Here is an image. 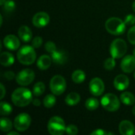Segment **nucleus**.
<instances>
[{"mask_svg":"<svg viewBox=\"0 0 135 135\" xmlns=\"http://www.w3.org/2000/svg\"><path fill=\"white\" fill-rule=\"evenodd\" d=\"M127 51V44L123 39L118 38L114 40L110 46V53L115 59L123 58Z\"/></svg>","mask_w":135,"mask_h":135,"instance_id":"nucleus-5","label":"nucleus"},{"mask_svg":"<svg viewBox=\"0 0 135 135\" xmlns=\"http://www.w3.org/2000/svg\"><path fill=\"white\" fill-rule=\"evenodd\" d=\"M51 57L52 59V61L55 64H59V65L64 64L67 60L66 53L64 51H62V50L55 51L53 53L51 54Z\"/></svg>","mask_w":135,"mask_h":135,"instance_id":"nucleus-17","label":"nucleus"},{"mask_svg":"<svg viewBox=\"0 0 135 135\" xmlns=\"http://www.w3.org/2000/svg\"><path fill=\"white\" fill-rule=\"evenodd\" d=\"M124 21L127 25H135V16L133 14H128L125 17Z\"/></svg>","mask_w":135,"mask_h":135,"instance_id":"nucleus-34","label":"nucleus"},{"mask_svg":"<svg viewBox=\"0 0 135 135\" xmlns=\"http://www.w3.org/2000/svg\"><path fill=\"white\" fill-rule=\"evenodd\" d=\"M51 62H52V59L51 56L47 55H43L38 59L36 66L40 70H47L51 66Z\"/></svg>","mask_w":135,"mask_h":135,"instance_id":"nucleus-18","label":"nucleus"},{"mask_svg":"<svg viewBox=\"0 0 135 135\" xmlns=\"http://www.w3.org/2000/svg\"><path fill=\"white\" fill-rule=\"evenodd\" d=\"M43 44V39L40 36H36L32 40V46L34 48H39Z\"/></svg>","mask_w":135,"mask_h":135,"instance_id":"nucleus-33","label":"nucleus"},{"mask_svg":"<svg viewBox=\"0 0 135 135\" xmlns=\"http://www.w3.org/2000/svg\"><path fill=\"white\" fill-rule=\"evenodd\" d=\"M50 16L46 12H38L32 17V24L35 27L41 28L48 25Z\"/></svg>","mask_w":135,"mask_h":135,"instance_id":"nucleus-11","label":"nucleus"},{"mask_svg":"<svg viewBox=\"0 0 135 135\" xmlns=\"http://www.w3.org/2000/svg\"><path fill=\"white\" fill-rule=\"evenodd\" d=\"M8 135H19L17 132H14V131H9Z\"/></svg>","mask_w":135,"mask_h":135,"instance_id":"nucleus-39","label":"nucleus"},{"mask_svg":"<svg viewBox=\"0 0 135 135\" xmlns=\"http://www.w3.org/2000/svg\"><path fill=\"white\" fill-rule=\"evenodd\" d=\"M119 131L122 135H133L135 134L134 124L129 120H123L119 125Z\"/></svg>","mask_w":135,"mask_h":135,"instance_id":"nucleus-15","label":"nucleus"},{"mask_svg":"<svg viewBox=\"0 0 135 135\" xmlns=\"http://www.w3.org/2000/svg\"><path fill=\"white\" fill-rule=\"evenodd\" d=\"M2 6L6 12H12L16 8V3L13 0H6Z\"/></svg>","mask_w":135,"mask_h":135,"instance_id":"nucleus-28","label":"nucleus"},{"mask_svg":"<svg viewBox=\"0 0 135 135\" xmlns=\"http://www.w3.org/2000/svg\"><path fill=\"white\" fill-rule=\"evenodd\" d=\"M106 134H112L113 135L112 133H108V132H106L105 131L102 130V129H97L96 131H93L91 135H106Z\"/></svg>","mask_w":135,"mask_h":135,"instance_id":"nucleus-36","label":"nucleus"},{"mask_svg":"<svg viewBox=\"0 0 135 135\" xmlns=\"http://www.w3.org/2000/svg\"><path fill=\"white\" fill-rule=\"evenodd\" d=\"M2 22H3V19H2V16L0 15V25H2Z\"/></svg>","mask_w":135,"mask_h":135,"instance_id":"nucleus-40","label":"nucleus"},{"mask_svg":"<svg viewBox=\"0 0 135 135\" xmlns=\"http://www.w3.org/2000/svg\"><path fill=\"white\" fill-rule=\"evenodd\" d=\"M32 94L28 89L17 88L13 92L11 100L15 106L23 108L28 106L32 101Z\"/></svg>","mask_w":135,"mask_h":135,"instance_id":"nucleus-1","label":"nucleus"},{"mask_svg":"<svg viewBox=\"0 0 135 135\" xmlns=\"http://www.w3.org/2000/svg\"><path fill=\"white\" fill-rule=\"evenodd\" d=\"M55 96V95H54V94L53 95H51V94L47 95L43 100L44 106L46 107L47 108H51L54 107L56 103V98Z\"/></svg>","mask_w":135,"mask_h":135,"instance_id":"nucleus-26","label":"nucleus"},{"mask_svg":"<svg viewBox=\"0 0 135 135\" xmlns=\"http://www.w3.org/2000/svg\"><path fill=\"white\" fill-rule=\"evenodd\" d=\"M126 23L124 21L119 17H110L105 22L106 30L112 35L119 36L122 35L126 30Z\"/></svg>","mask_w":135,"mask_h":135,"instance_id":"nucleus-3","label":"nucleus"},{"mask_svg":"<svg viewBox=\"0 0 135 135\" xmlns=\"http://www.w3.org/2000/svg\"><path fill=\"white\" fill-rule=\"evenodd\" d=\"M45 49H46V51H47L48 53H50V54L53 53L55 51L57 50L55 44L54 42H52V41H47V42L45 44Z\"/></svg>","mask_w":135,"mask_h":135,"instance_id":"nucleus-32","label":"nucleus"},{"mask_svg":"<svg viewBox=\"0 0 135 135\" xmlns=\"http://www.w3.org/2000/svg\"><path fill=\"white\" fill-rule=\"evenodd\" d=\"M17 34H18V36L21 39V40H22L23 42H25V43L29 42L32 37V30L30 29V28L28 26H26V25L21 26L17 31Z\"/></svg>","mask_w":135,"mask_h":135,"instance_id":"nucleus-16","label":"nucleus"},{"mask_svg":"<svg viewBox=\"0 0 135 135\" xmlns=\"http://www.w3.org/2000/svg\"><path fill=\"white\" fill-rule=\"evenodd\" d=\"M0 127L1 131L3 132H9L13 128V123L10 119L8 118L2 117L0 119Z\"/></svg>","mask_w":135,"mask_h":135,"instance_id":"nucleus-24","label":"nucleus"},{"mask_svg":"<svg viewBox=\"0 0 135 135\" xmlns=\"http://www.w3.org/2000/svg\"><path fill=\"white\" fill-rule=\"evenodd\" d=\"M134 79H135V71H134Z\"/></svg>","mask_w":135,"mask_h":135,"instance_id":"nucleus-45","label":"nucleus"},{"mask_svg":"<svg viewBox=\"0 0 135 135\" xmlns=\"http://www.w3.org/2000/svg\"><path fill=\"white\" fill-rule=\"evenodd\" d=\"M99 105H100V102L95 97L88 98L85 101V108H87V110L91 112L97 110L99 108Z\"/></svg>","mask_w":135,"mask_h":135,"instance_id":"nucleus-23","label":"nucleus"},{"mask_svg":"<svg viewBox=\"0 0 135 135\" xmlns=\"http://www.w3.org/2000/svg\"><path fill=\"white\" fill-rule=\"evenodd\" d=\"M85 74L83 70H76L73 72L72 74V80L74 83L77 84H81L85 80Z\"/></svg>","mask_w":135,"mask_h":135,"instance_id":"nucleus-22","label":"nucleus"},{"mask_svg":"<svg viewBox=\"0 0 135 135\" xmlns=\"http://www.w3.org/2000/svg\"><path fill=\"white\" fill-rule=\"evenodd\" d=\"M120 100L121 102L127 106H131L135 104V97L133 93L130 92H123L120 95Z\"/></svg>","mask_w":135,"mask_h":135,"instance_id":"nucleus-21","label":"nucleus"},{"mask_svg":"<svg viewBox=\"0 0 135 135\" xmlns=\"http://www.w3.org/2000/svg\"><path fill=\"white\" fill-rule=\"evenodd\" d=\"M104 83L100 78H94L89 82V91L95 97L101 96L104 92Z\"/></svg>","mask_w":135,"mask_h":135,"instance_id":"nucleus-10","label":"nucleus"},{"mask_svg":"<svg viewBox=\"0 0 135 135\" xmlns=\"http://www.w3.org/2000/svg\"><path fill=\"white\" fill-rule=\"evenodd\" d=\"M113 85L117 90L124 91L128 88V86L130 85L129 78L127 76H126L125 74H119L114 79Z\"/></svg>","mask_w":135,"mask_h":135,"instance_id":"nucleus-13","label":"nucleus"},{"mask_svg":"<svg viewBox=\"0 0 135 135\" xmlns=\"http://www.w3.org/2000/svg\"><path fill=\"white\" fill-rule=\"evenodd\" d=\"M3 77H4L5 79H6L8 81H11L13 78H16L15 74H14V73L13 71H6L3 74Z\"/></svg>","mask_w":135,"mask_h":135,"instance_id":"nucleus-35","label":"nucleus"},{"mask_svg":"<svg viewBox=\"0 0 135 135\" xmlns=\"http://www.w3.org/2000/svg\"><path fill=\"white\" fill-rule=\"evenodd\" d=\"M16 81L21 86L30 85L35 79V73L31 69H24L16 75Z\"/></svg>","mask_w":135,"mask_h":135,"instance_id":"nucleus-9","label":"nucleus"},{"mask_svg":"<svg viewBox=\"0 0 135 135\" xmlns=\"http://www.w3.org/2000/svg\"><path fill=\"white\" fill-rule=\"evenodd\" d=\"M66 88V81L61 75H55L50 81V89L55 96L62 95Z\"/></svg>","mask_w":135,"mask_h":135,"instance_id":"nucleus-7","label":"nucleus"},{"mask_svg":"<svg viewBox=\"0 0 135 135\" xmlns=\"http://www.w3.org/2000/svg\"><path fill=\"white\" fill-rule=\"evenodd\" d=\"M101 105L108 112H114L119 110L120 100L119 97L113 93H107L101 98Z\"/></svg>","mask_w":135,"mask_h":135,"instance_id":"nucleus-6","label":"nucleus"},{"mask_svg":"<svg viewBox=\"0 0 135 135\" xmlns=\"http://www.w3.org/2000/svg\"><path fill=\"white\" fill-rule=\"evenodd\" d=\"M17 58L19 62L23 65H31L36 59V54L32 46L25 45L21 47L17 53Z\"/></svg>","mask_w":135,"mask_h":135,"instance_id":"nucleus-2","label":"nucleus"},{"mask_svg":"<svg viewBox=\"0 0 135 135\" xmlns=\"http://www.w3.org/2000/svg\"><path fill=\"white\" fill-rule=\"evenodd\" d=\"M104 66L107 70H112L115 68V58L111 57V58H108L104 63Z\"/></svg>","mask_w":135,"mask_h":135,"instance_id":"nucleus-29","label":"nucleus"},{"mask_svg":"<svg viewBox=\"0 0 135 135\" xmlns=\"http://www.w3.org/2000/svg\"><path fill=\"white\" fill-rule=\"evenodd\" d=\"M66 133L69 135H76L78 133V129L75 125H68L66 128Z\"/></svg>","mask_w":135,"mask_h":135,"instance_id":"nucleus-31","label":"nucleus"},{"mask_svg":"<svg viewBox=\"0 0 135 135\" xmlns=\"http://www.w3.org/2000/svg\"><path fill=\"white\" fill-rule=\"evenodd\" d=\"M6 1V0H0V5H1V6H2Z\"/></svg>","mask_w":135,"mask_h":135,"instance_id":"nucleus-42","label":"nucleus"},{"mask_svg":"<svg viewBox=\"0 0 135 135\" xmlns=\"http://www.w3.org/2000/svg\"><path fill=\"white\" fill-rule=\"evenodd\" d=\"M45 91V85L42 81L36 82L32 88V93L35 97L41 96Z\"/></svg>","mask_w":135,"mask_h":135,"instance_id":"nucleus-25","label":"nucleus"},{"mask_svg":"<svg viewBox=\"0 0 135 135\" xmlns=\"http://www.w3.org/2000/svg\"><path fill=\"white\" fill-rule=\"evenodd\" d=\"M14 62L13 55L7 51L2 52L0 55V63L3 66H10Z\"/></svg>","mask_w":135,"mask_h":135,"instance_id":"nucleus-19","label":"nucleus"},{"mask_svg":"<svg viewBox=\"0 0 135 135\" xmlns=\"http://www.w3.org/2000/svg\"><path fill=\"white\" fill-rule=\"evenodd\" d=\"M3 44L6 48L11 50V51H16L20 47V41H19V39L16 36L10 34L4 37Z\"/></svg>","mask_w":135,"mask_h":135,"instance_id":"nucleus-14","label":"nucleus"},{"mask_svg":"<svg viewBox=\"0 0 135 135\" xmlns=\"http://www.w3.org/2000/svg\"><path fill=\"white\" fill-rule=\"evenodd\" d=\"M132 113L134 114L135 115V105L134 106V108H133V109H132Z\"/></svg>","mask_w":135,"mask_h":135,"instance_id":"nucleus-43","label":"nucleus"},{"mask_svg":"<svg viewBox=\"0 0 135 135\" xmlns=\"http://www.w3.org/2000/svg\"><path fill=\"white\" fill-rule=\"evenodd\" d=\"M81 100V97L78 93L71 92L65 98V103L68 106H75Z\"/></svg>","mask_w":135,"mask_h":135,"instance_id":"nucleus-20","label":"nucleus"},{"mask_svg":"<svg viewBox=\"0 0 135 135\" xmlns=\"http://www.w3.org/2000/svg\"><path fill=\"white\" fill-rule=\"evenodd\" d=\"M64 120L59 116L51 117L47 123V131L51 135H62L66 132Z\"/></svg>","mask_w":135,"mask_h":135,"instance_id":"nucleus-4","label":"nucleus"},{"mask_svg":"<svg viewBox=\"0 0 135 135\" xmlns=\"http://www.w3.org/2000/svg\"><path fill=\"white\" fill-rule=\"evenodd\" d=\"M127 39L131 44L135 45V25L131 27L127 32Z\"/></svg>","mask_w":135,"mask_h":135,"instance_id":"nucleus-30","label":"nucleus"},{"mask_svg":"<svg viewBox=\"0 0 135 135\" xmlns=\"http://www.w3.org/2000/svg\"><path fill=\"white\" fill-rule=\"evenodd\" d=\"M0 88H1V93H1V97H0V99L2 100V99L4 98L5 94H6V89H5V87H4V85H3L2 83L0 84Z\"/></svg>","mask_w":135,"mask_h":135,"instance_id":"nucleus-37","label":"nucleus"},{"mask_svg":"<svg viewBox=\"0 0 135 135\" xmlns=\"http://www.w3.org/2000/svg\"><path fill=\"white\" fill-rule=\"evenodd\" d=\"M122 70L126 74H131L135 70V56L129 55L125 56L120 64Z\"/></svg>","mask_w":135,"mask_h":135,"instance_id":"nucleus-12","label":"nucleus"},{"mask_svg":"<svg viewBox=\"0 0 135 135\" xmlns=\"http://www.w3.org/2000/svg\"><path fill=\"white\" fill-rule=\"evenodd\" d=\"M32 119L27 113H21L17 115L13 121L14 128L19 132H24L28 129L31 125Z\"/></svg>","mask_w":135,"mask_h":135,"instance_id":"nucleus-8","label":"nucleus"},{"mask_svg":"<svg viewBox=\"0 0 135 135\" xmlns=\"http://www.w3.org/2000/svg\"><path fill=\"white\" fill-rule=\"evenodd\" d=\"M132 9H133V10L134 11L135 13V1L133 2V4H132Z\"/></svg>","mask_w":135,"mask_h":135,"instance_id":"nucleus-41","label":"nucleus"},{"mask_svg":"<svg viewBox=\"0 0 135 135\" xmlns=\"http://www.w3.org/2000/svg\"><path fill=\"white\" fill-rule=\"evenodd\" d=\"M32 104L34 106H40L41 103H40V100H38L37 98H36L34 100H32Z\"/></svg>","mask_w":135,"mask_h":135,"instance_id":"nucleus-38","label":"nucleus"},{"mask_svg":"<svg viewBox=\"0 0 135 135\" xmlns=\"http://www.w3.org/2000/svg\"><path fill=\"white\" fill-rule=\"evenodd\" d=\"M12 111H13L12 106L9 103L3 102V101L0 103V114L2 116L9 115L12 112Z\"/></svg>","mask_w":135,"mask_h":135,"instance_id":"nucleus-27","label":"nucleus"},{"mask_svg":"<svg viewBox=\"0 0 135 135\" xmlns=\"http://www.w3.org/2000/svg\"><path fill=\"white\" fill-rule=\"evenodd\" d=\"M133 55L135 56V47L134 48V50H133Z\"/></svg>","mask_w":135,"mask_h":135,"instance_id":"nucleus-44","label":"nucleus"}]
</instances>
